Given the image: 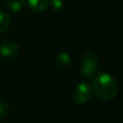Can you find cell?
<instances>
[{
  "mask_svg": "<svg viewBox=\"0 0 123 123\" xmlns=\"http://www.w3.org/2000/svg\"><path fill=\"white\" fill-rule=\"evenodd\" d=\"M91 89L96 97L104 101H109L117 95L119 86L117 80L113 76L102 72L94 77Z\"/></svg>",
  "mask_w": 123,
  "mask_h": 123,
  "instance_id": "obj_1",
  "label": "cell"
},
{
  "mask_svg": "<svg viewBox=\"0 0 123 123\" xmlns=\"http://www.w3.org/2000/svg\"><path fill=\"white\" fill-rule=\"evenodd\" d=\"M99 59L97 54L92 50H86L83 53L81 59V73L86 79H91L98 68Z\"/></svg>",
  "mask_w": 123,
  "mask_h": 123,
  "instance_id": "obj_2",
  "label": "cell"
},
{
  "mask_svg": "<svg viewBox=\"0 0 123 123\" xmlns=\"http://www.w3.org/2000/svg\"><path fill=\"white\" fill-rule=\"evenodd\" d=\"M92 97L91 86L87 83L79 84L73 92V102L75 105H84L90 101Z\"/></svg>",
  "mask_w": 123,
  "mask_h": 123,
  "instance_id": "obj_3",
  "label": "cell"
},
{
  "mask_svg": "<svg viewBox=\"0 0 123 123\" xmlns=\"http://www.w3.org/2000/svg\"><path fill=\"white\" fill-rule=\"evenodd\" d=\"M19 52V46L12 40H4L0 43V57L3 59H12Z\"/></svg>",
  "mask_w": 123,
  "mask_h": 123,
  "instance_id": "obj_4",
  "label": "cell"
},
{
  "mask_svg": "<svg viewBox=\"0 0 123 123\" xmlns=\"http://www.w3.org/2000/svg\"><path fill=\"white\" fill-rule=\"evenodd\" d=\"M28 7L34 12H41L49 5V0H27Z\"/></svg>",
  "mask_w": 123,
  "mask_h": 123,
  "instance_id": "obj_5",
  "label": "cell"
},
{
  "mask_svg": "<svg viewBox=\"0 0 123 123\" xmlns=\"http://www.w3.org/2000/svg\"><path fill=\"white\" fill-rule=\"evenodd\" d=\"M55 63L60 68H65L71 63V57L68 53L61 52L55 57Z\"/></svg>",
  "mask_w": 123,
  "mask_h": 123,
  "instance_id": "obj_6",
  "label": "cell"
},
{
  "mask_svg": "<svg viewBox=\"0 0 123 123\" xmlns=\"http://www.w3.org/2000/svg\"><path fill=\"white\" fill-rule=\"evenodd\" d=\"M7 8L13 12H20L25 6V0H5Z\"/></svg>",
  "mask_w": 123,
  "mask_h": 123,
  "instance_id": "obj_7",
  "label": "cell"
},
{
  "mask_svg": "<svg viewBox=\"0 0 123 123\" xmlns=\"http://www.w3.org/2000/svg\"><path fill=\"white\" fill-rule=\"evenodd\" d=\"M11 24V16L5 11H0V34L6 32Z\"/></svg>",
  "mask_w": 123,
  "mask_h": 123,
  "instance_id": "obj_8",
  "label": "cell"
},
{
  "mask_svg": "<svg viewBox=\"0 0 123 123\" xmlns=\"http://www.w3.org/2000/svg\"><path fill=\"white\" fill-rule=\"evenodd\" d=\"M9 104L8 102L3 99V98H0V119L6 117L9 113Z\"/></svg>",
  "mask_w": 123,
  "mask_h": 123,
  "instance_id": "obj_9",
  "label": "cell"
},
{
  "mask_svg": "<svg viewBox=\"0 0 123 123\" xmlns=\"http://www.w3.org/2000/svg\"><path fill=\"white\" fill-rule=\"evenodd\" d=\"M51 10L54 12H60L63 8V1L62 0H49V5Z\"/></svg>",
  "mask_w": 123,
  "mask_h": 123,
  "instance_id": "obj_10",
  "label": "cell"
}]
</instances>
